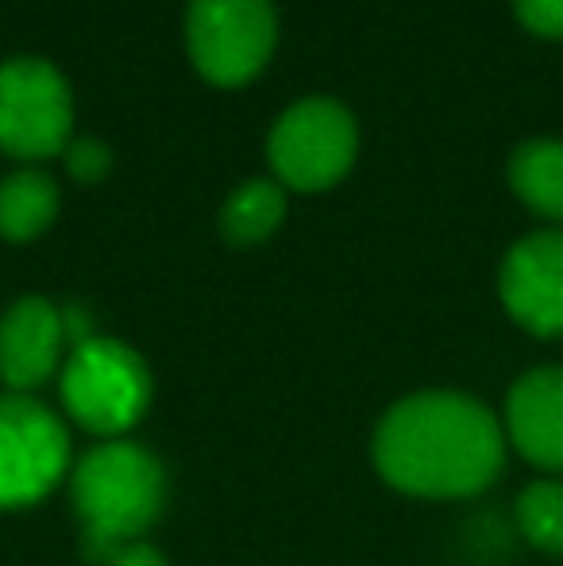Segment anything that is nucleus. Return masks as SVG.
Wrapping results in <instances>:
<instances>
[{
    "label": "nucleus",
    "mask_w": 563,
    "mask_h": 566,
    "mask_svg": "<svg viewBox=\"0 0 563 566\" xmlns=\"http://www.w3.org/2000/svg\"><path fill=\"white\" fill-rule=\"evenodd\" d=\"M62 405L93 436H124L150 405L147 363L105 336L74 343L62 366Z\"/></svg>",
    "instance_id": "3"
},
{
    "label": "nucleus",
    "mask_w": 563,
    "mask_h": 566,
    "mask_svg": "<svg viewBox=\"0 0 563 566\" xmlns=\"http://www.w3.org/2000/svg\"><path fill=\"white\" fill-rule=\"evenodd\" d=\"M502 305L533 336H563V228L518 239L498 270Z\"/></svg>",
    "instance_id": "8"
},
{
    "label": "nucleus",
    "mask_w": 563,
    "mask_h": 566,
    "mask_svg": "<svg viewBox=\"0 0 563 566\" xmlns=\"http://www.w3.org/2000/svg\"><path fill=\"white\" fill-rule=\"evenodd\" d=\"M521 28L544 39H563V0H513Z\"/></svg>",
    "instance_id": "16"
},
{
    "label": "nucleus",
    "mask_w": 563,
    "mask_h": 566,
    "mask_svg": "<svg viewBox=\"0 0 563 566\" xmlns=\"http://www.w3.org/2000/svg\"><path fill=\"white\" fill-rule=\"evenodd\" d=\"M66 170H70V178H77V181H101L108 170H113V150L105 147L101 139H77V143H70L66 150Z\"/></svg>",
    "instance_id": "15"
},
{
    "label": "nucleus",
    "mask_w": 563,
    "mask_h": 566,
    "mask_svg": "<svg viewBox=\"0 0 563 566\" xmlns=\"http://www.w3.org/2000/svg\"><path fill=\"white\" fill-rule=\"evenodd\" d=\"M74 127L70 85L43 59L0 62V150L23 163L62 155Z\"/></svg>",
    "instance_id": "6"
},
{
    "label": "nucleus",
    "mask_w": 563,
    "mask_h": 566,
    "mask_svg": "<svg viewBox=\"0 0 563 566\" xmlns=\"http://www.w3.org/2000/svg\"><path fill=\"white\" fill-rule=\"evenodd\" d=\"M105 566H166V559L147 544H128L124 552H116Z\"/></svg>",
    "instance_id": "17"
},
{
    "label": "nucleus",
    "mask_w": 563,
    "mask_h": 566,
    "mask_svg": "<svg viewBox=\"0 0 563 566\" xmlns=\"http://www.w3.org/2000/svg\"><path fill=\"white\" fill-rule=\"evenodd\" d=\"M505 432L533 467L563 474V366L521 374L505 401Z\"/></svg>",
    "instance_id": "10"
},
{
    "label": "nucleus",
    "mask_w": 563,
    "mask_h": 566,
    "mask_svg": "<svg viewBox=\"0 0 563 566\" xmlns=\"http://www.w3.org/2000/svg\"><path fill=\"white\" fill-rule=\"evenodd\" d=\"M70 497L82 516L90 563H108L158 521L166 501L163 462L128 440L97 443L70 478Z\"/></svg>",
    "instance_id": "2"
},
{
    "label": "nucleus",
    "mask_w": 563,
    "mask_h": 566,
    "mask_svg": "<svg viewBox=\"0 0 563 566\" xmlns=\"http://www.w3.org/2000/svg\"><path fill=\"white\" fill-rule=\"evenodd\" d=\"M279 15L271 0H189L186 51L194 70L220 90L251 82L271 62Z\"/></svg>",
    "instance_id": "5"
},
{
    "label": "nucleus",
    "mask_w": 563,
    "mask_h": 566,
    "mask_svg": "<svg viewBox=\"0 0 563 566\" xmlns=\"http://www.w3.org/2000/svg\"><path fill=\"white\" fill-rule=\"evenodd\" d=\"M518 528L533 547L563 555V482H533L518 497Z\"/></svg>",
    "instance_id": "14"
},
{
    "label": "nucleus",
    "mask_w": 563,
    "mask_h": 566,
    "mask_svg": "<svg viewBox=\"0 0 563 566\" xmlns=\"http://www.w3.org/2000/svg\"><path fill=\"white\" fill-rule=\"evenodd\" d=\"M359 155V127L340 101L309 97L274 119L267 158L282 189L321 193L347 178Z\"/></svg>",
    "instance_id": "4"
},
{
    "label": "nucleus",
    "mask_w": 563,
    "mask_h": 566,
    "mask_svg": "<svg viewBox=\"0 0 563 566\" xmlns=\"http://www.w3.org/2000/svg\"><path fill=\"white\" fill-rule=\"evenodd\" d=\"M285 220V189L279 181H243L220 209V231L228 235V243L251 247L263 243L274 228Z\"/></svg>",
    "instance_id": "13"
},
{
    "label": "nucleus",
    "mask_w": 563,
    "mask_h": 566,
    "mask_svg": "<svg viewBox=\"0 0 563 566\" xmlns=\"http://www.w3.org/2000/svg\"><path fill=\"white\" fill-rule=\"evenodd\" d=\"M70 343L66 313L46 297H23L0 316V378L12 394L43 386Z\"/></svg>",
    "instance_id": "9"
},
{
    "label": "nucleus",
    "mask_w": 563,
    "mask_h": 566,
    "mask_svg": "<svg viewBox=\"0 0 563 566\" xmlns=\"http://www.w3.org/2000/svg\"><path fill=\"white\" fill-rule=\"evenodd\" d=\"M505 462L494 412L467 394H417L398 401L375 432V467L414 497H475Z\"/></svg>",
    "instance_id": "1"
},
{
    "label": "nucleus",
    "mask_w": 563,
    "mask_h": 566,
    "mask_svg": "<svg viewBox=\"0 0 563 566\" xmlns=\"http://www.w3.org/2000/svg\"><path fill=\"white\" fill-rule=\"evenodd\" d=\"M510 186L533 212L563 224V143L529 139L510 158Z\"/></svg>",
    "instance_id": "12"
},
{
    "label": "nucleus",
    "mask_w": 563,
    "mask_h": 566,
    "mask_svg": "<svg viewBox=\"0 0 563 566\" xmlns=\"http://www.w3.org/2000/svg\"><path fill=\"white\" fill-rule=\"evenodd\" d=\"M59 217V186L43 170H15L0 181V235L28 243L43 235Z\"/></svg>",
    "instance_id": "11"
},
{
    "label": "nucleus",
    "mask_w": 563,
    "mask_h": 566,
    "mask_svg": "<svg viewBox=\"0 0 563 566\" xmlns=\"http://www.w3.org/2000/svg\"><path fill=\"white\" fill-rule=\"evenodd\" d=\"M70 436L46 405L0 394V509L43 501L66 478Z\"/></svg>",
    "instance_id": "7"
}]
</instances>
